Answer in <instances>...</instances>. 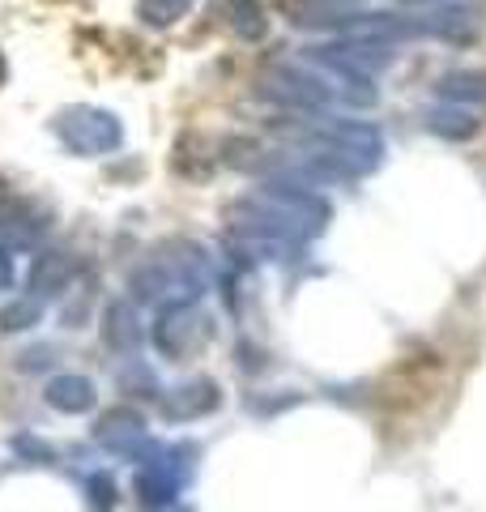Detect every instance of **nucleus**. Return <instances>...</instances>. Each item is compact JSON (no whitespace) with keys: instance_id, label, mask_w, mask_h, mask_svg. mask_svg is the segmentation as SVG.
I'll return each instance as SVG.
<instances>
[{"instance_id":"f03ea898","label":"nucleus","mask_w":486,"mask_h":512,"mask_svg":"<svg viewBox=\"0 0 486 512\" xmlns=\"http://www.w3.org/2000/svg\"><path fill=\"white\" fill-rule=\"evenodd\" d=\"M226 13H231V26L243 39H261L265 35V9L256 0H226Z\"/></svg>"},{"instance_id":"f257e3e1","label":"nucleus","mask_w":486,"mask_h":512,"mask_svg":"<svg viewBox=\"0 0 486 512\" xmlns=\"http://www.w3.org/2000/svg\"><path fill=\"white\" fill-rule=\"evenodd\" d=\"M47 402L60 410H86L94 402V389H90V380H81V376H60L52 389H47Z\"/></svg>"},{"instance_id":"20e7f679","label":"nucleus","mask_w":486,"mask_h":512,"mask_svg":"<svg viewBox=\"0 0 486 512\" xmlns=\"http://www.w3.org/2000/svg\"><path fill=\"white\" fill-rule=\"evenodd\" d=\"M324 5H350V0H324Z\"/></svg>"},{"instance_id":"7ed1b4c3","label":"nucleus","mask_w":486,"mask_h":512,"mask_svg":"<svg viewBox=\"0 0 486 512\" xmlns=\"http://www.w3.org/2000/svg\"><path fill=\"white\" fill-rule=\"evenodd\" d=\"M192 0H141V18L150 26H171L175 18H184V9Z\"/></svg>"}]
</instances>
